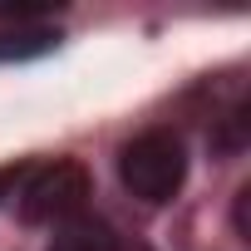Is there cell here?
I'll use <instances>...</instances> for the list:
<instances>
[{
	"label": "cell",
	"instance_id": "1",
	"mask_svg": "<svg viewBox=\"0 0 251 251\" xmlns=\"http://www.w3.org/2000/svg\"><path fill=\"white\" fill-rule=\"evenodd\" d=\"M118 182L128 187L138 202L163 207L182 192L187 182V148L173 128H143L118 148Z\"/></svg>",
	"mask_w": 251,
	"mask_h": 251
},
{
	"label": "cell",
	"instance_id": "2",
	"mask_svg": "<svg viewBox=\"0 0 251 251\" xmlns=\"http://www.w3.org/2000/svg\"><path fill=\"white\" fill-rule=\"evenodd\" d=\"M15 192H20V222H30V226H64V222L84 217L89 173H84L79 163L59 158V163L30 168Z\"/></svg>",
	"mask_w": 251,
	"mask_h": 251
},
{
	"label": "cell",
	"instance_id": "3",
	"mask_svg": "<svg viewBox=\"0 0 251 251\" xmlns=\"http://www.w3.org/2000/svg\"><path fill=\"white\" fill-rule=\"evenodd\" d=\"M50 251H123V241L113 236V226H103L94 217H74L54 231Z\"/></svg>",
	"mask_w": 251,
	"mask_h": 251
},
{
	"label": "cell",
	"instance_id": "4",
	"mask_svg": "<svg viewBox=\"0 0 251 251\" xmlns=\"http://www.w3.org/2000/svg\"><path fill=\"white\" fill-rule=\"evenodd\" d=\"M59 35L50 25H30V30H0V59H35L45 50H54Z\"/></svg>",
	"mask_w": 251,
	"mask_h": 251
},
{
	"label": "cell",
	"instance_id": "5",
	"mask_svg": "<svg viewBox=\"0 0 251 251\" xmlns=\"http://www.w3.org/2000/svg\"><path fill=\"white\" fill-rule=\"evenodd\" d=\"M236 236H241V241H251V187H241V192H236Z\"/></svg>",
	"mask_w": 251,
	"mask_h": 251
},
{
	"label": "cell",
	"instance_id": "6",
	"mask_svg": "<svg viewBox=\"0 0 251 251\" xmlns=\"http://www.w3.org/2000/svg\"><path fill=\"white\" fill-rule=\"evenodd\" d=\"M30 168H0V197H15V187L25 182Z\"/></svg>",
	"mask_w": 251,
	"mask_h": 251
}]
</instances>
